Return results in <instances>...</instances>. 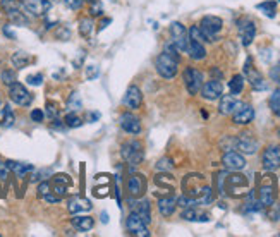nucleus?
<instances>
[{"mask_svg": "<svg viewBox=\"0 0 280 237\" xmlns=\"http://www.w3.org/2000/svg\"><path fill=\"white\" fill-rule=\"evenodd\" d=\"M182 191L186 196L196 199L198 205H208L211 201V188L201 174H187L182 179Z\"/></svg>", "mask_w": 280, "mask_h": 237, "instance_id": "f257e3e1", "label": "nucleus"}, {"mask_svg": "<svg viewBox=\"0 0 280 237\" xmlns=\"http://www.w3.org/2000/svg\"><path fill=\"white\" fill-rule=\"evenodd\" d=\"M258 201L263 208H270L275 203L277 198V179L268 172L266 175H261L258 182Z\"/></svg>", "mask_w": 280, "mask_h": 237, "instance_id": "f03ea898", "label": "nucleus"}, {"mask_svg": "<svg viewBox=\"0 0 280 237\" xmlns=\"http://www.w3.org/2000/svg\"><path fill=\"white\" fill-rule=\"evenodd\" d=\"M224 191L232 198H242L248 194L249 191V181L246 175L242 174H231L225 175L224 182Z\"/></svg>", "mask_w": 280, "mask_h": 237, "instance_id": "7ed1b4c3", "label": "nucleus"}, {"mask_svg": "<svg viewBox=\"0 0 280 237\" xmlns=\"http://www.w3.org/2000/svg\"><path fill=\"white\" fill-rule=\"evenodd\" d=\"M177 66H179V57L172 55V53L165 52L160 53L155 60V69L160 74L163 79H172L177 74Z\"/></svg>", "mask_w": 280, "mask_h": 237, "instance_id": "20e7f679", "label": "nucleus"}, {"mask_svg": "<svg viewBox=\"0 0 280 237\" xmlns=\"http://www.w3.org/2000/svg\"><path fill=\"white\" fill-rule=\"evenodd\" d=\"M120 157L122 160H126L129 165H140L144 160V151H143V143L138 140L126 141L120 148Z\"/></svg>", "mask_w": 280, "mask_h": 237, "instance_id": "39448f33", "label": "nucleus"}, {"mask_svg": "<svg viewBox=\"0 0 280 237\" xmlns=\"http://www.w3.org/2000/svg\"><path fill=\"white\" fill-rule=\"evenodd\" d=\"M222 28H224V21L217 16H205L200 23V29L203 31L207 42H217V36Z\"/></svg>", "mask_w": 280, "mask_h": 237, "instance_id": "423d86ee", "label": "nucleus"}, {"mask_svg": "<svg viewBox=\"0 0 280 237\" xmlns=\"http://www.w3.org/2000/svg\"><path fill=\"white\" fill-rule=\"evenodd\" d=\"M182 79H184L186 90L189 95H198L203 86V72L194 67H186L184 74H182Z\"/></svg>", "mask_w": 280, "mask_h": 237, "instance_id": "0eeeda50", "label": "nucleus"}, {"mask_svg": "<svg viewBox=\"0 0 280 237\" xmlns=\"http://www.w3.org/2000/svg\"><path fill=\"white\" fill-rule=\"evenodd\" d=\"M9 98H11L12 103L19 105V107H29L33 103V95L18 81L9 86Z\"/></svg>", "mask_w": 280, "mask_h": 237, "instance_id": "6e6552de", "label": "nucleus"}, {"mask_svg": "<svg viewBox=\"0 0 280 237\" xmlns=\"http://www.w3.org/2000/svg\"><path fill=\"white\" fill-rule=\"evenodd\" d=\"M261 164L266 172H275L280 168V146L270 144L261 155Z\"/></svg>", "mask_w": 280, "mask_h": 237, "instance_id": "1a4fd4ad", "label": "nucleus"}, {"mask_svg": "<svg viewBox=\"0 0 280 237\" xmlns=\"http://www.w3.org/2000/svg\"><path fill=\"white\" fill-rule=\"evenodd\" d=\"M170 35H172V43L177 47L179 52H187L189 38H187V31H186V26L182 23H172Z\"/></svg>", "mask_w": 280, "mask_h": 237, "instance_id": "9d476101", "label": "nucleus"}, {"mask_svg": "<svg viewBox=\"0 0 280 237\" xmlns=\"http://www.w3.org/2000/svg\"><path fill=\"white\" fill-rule=\"evenodd\" d=\"M21 5L33 18H43L52 9L50 0H21Z\"/></svg>", "mask_w": 280, "mask_h": 237, "instance_id": "9b49d317", "label": "nucleus"}, {"mask_svg": "<svg viewBox=\"0 0 280 237\" xmlns=\"http://www.w3.org/2000/svg\"><path fill=\"white\" fill-rule=\"evenodd\" d=\"M253 118H255V108L249 103H239L237 101L234 112H232V120H234V124L246 126V124L253 122Z\"/></svg>", "mask_w": 280, "mask_h": 237, "instance_id": "f8f14e48", "label": "nucleus"}, {"mask_svg": "<svg viewBox=\"0 0 280 237\" xmlns=\"http://www.w3.org/2000/svg\"><path fill=\"white\" fill-rule=\"evenodd\" d=\"M126 188L131 198H141L146 191V179L141 174H131L126 181Z\"/></svg>", "mask_w": 280, "mask_h": 237, "instance_id": "ddd939ff", "label": "nucleus"}, {"mask_svg": "<svg viewBox=\"0 0 280 237\" xmlns=\"http://www.w3.org/2000/svg\"><path fill=\"white\" fill-rule=\"evenodd\" d=\"M126 225H127L129 234H133V236H138V237H148V236H150L148 225L143 222V218H141L136 212H131V215L127 216Z\"/></svg>", "mask_w": 280, "mask_h": 237, "instance_id": "4468645a", "label": "nucleus"}, {"mask_svg": "<svg viewBox=\"0 0 280 237\" xmlns=\"http://www.w3.org/2000/svg\"><path fill=\"white\" fill-rule=\"evenodd\" d=\"M244 74H246V77H248L249 84L253 86V90H256V91L266 90L265 79H263L261 74H259L258 71L253 67V59H251V57H249V59L246 60V64H244Z\"/></svg>", "mask_w": 280, "mask_h": 237, "instance_id": "2eb2a0df", "label": "nucleus"}, {"mask_svg": "<svg viewBox=\"0 0 280 237\" xmlns=\"http://www.w3.org/2000/svg\"><path fill=\"white\" fill-rule=\"evenodd\" d=\"M237 29H239V36H241L242 45L244 47L251 45L253 40H255V36H256L255 23L248 18H242V19H239V23H237Z\"/></svg>", "mask_w": 280, "mask_h": 237, "instance_id": "dca6fc26", "label": "nucleus"}, {"mask_svg": "<svg viewBox=\"0 0 280 237\" xmlns=\"http://www.w3.org/2000/svg\"><path fill=\"white\" fill-rule=\"evenodd\" d=\"M201 96L205 98V100H218V98L222 96V93H224V84L220 83V79H210L207 81V83H203V86H201Z\"/></svg>", "mask_w": 280, "mask_h": 237, "instance_id": "f3484780", "label": "nucleus"}, {"mask_svg": "<svg viewBox=\"0 0 280 237\" xmlns=\"http://www.w3.org/2000/svg\"><path fill=\"white\" fill-rule=\"evenodd\" d=\"M235 148L244 155H255L258 151V141L249 133H241L235 138Z\"/></svg>", "mask_w": 280, "mask_h": 237, "instance_id": "a211bd4d", "label": "nucleus"}, {"mask_svg": "<svg viewBox=\"0 0 280 237\" xmlns=\"http://www.w3.org/2000/svg\"><path fill=\"white\" fill-rule=\"evenodd\" d=\"M119 126L122 127L127 134H134V136H136V134L141 133V120L136 115L131 114V112H126V114L120 115Z\"/></svg>", "mask_w": 280, "mask_h": 237, "instance_id": "6ab92c4d", "label": "nucleus"}, {"mask_svg": "<svg viewBox=\"0 0 280 237\" xmlns=\"http://www.w3.org/2000/svg\"><path fill=\"white\" fill-rule=\"evenodd\" d=\"M222 164H224L225 168H229V170H242V168L246 167V160L244 157H242L241 153H237V151H225L224 157H222Z\"/></svg>", "mask_w": 280, "mask_h": 237, "instance_id": "aec40b11", "label": "nucleus"}, {"mask_svg": "<svg viewBox=\"0 0 280 237\" xmlns=\"http://www.w3.org/2000/svg\"><path fill=\"white\" fill-rule=\"evenodd\" d=\"M122 101H124V105H126L127 108H131V110H138V108L143 105V93H141L140 88L133 84V86L127 88Z\"/></svg>", "mask_w": 280, "mask_h": 237, "instance_id": "412c9836", "label": "nucleus"}, {"mask_svg": "<svg viewBox=\"0 0 280 237\" xmlns=\"http://www.w3.org/2000/svg\"><path fill=\"white\" fill-rule=\"evenodd\" d=\"M67 210H69L70 215H77V213H81V212H88V210H91V201L90 199L79 198V196H74L72 199H69Z\"/></svg>", "mask_w": 280, "mask_h": 237, "instance_id": "4be33fe9", "label": "nucleus"}, {"mask_svg": "<svg viewBox=\"0 0 280 237\" xmlns=\"http://www.w3.org/2000/svg\"><path fill=\"white\" fill-rule=\"evenodd\" d=\"M177 208V199L174 196H163L158 199V212L163 216H172Z\"/></svg>", "mask_w": 280, "mask_h": 237, "instance_id": "5701e85b", "label": "nucleus"}, {"mask_svg": "<svg viewBox=\"0 0 280 237\" xmlns=\"http://www.w3.org/2000/svg\"><path fill=\"white\" fill-rule=\"evenodd\" d=\"M5 165L9 167V170L14 172L16 177L23 179L26 174H29V172L35 170V167H33L31 164H23V162H14V160H5Z\"/></svg>", "mask_w": 280, "mask_h": 237, "instance_id": "b1692460", "label": "nucleus"}, {"mask_svg": "<svg viewBox=\"0 0 280 237\" xmlns=\"http://www.w3.org/2000/svg\"><path fill=\"white\" fill-rule=\"evenodd\" d=\"M70 223H72L74 229H77L79 232H88V230H91L93 227H95V220L91 218V216H86V215L81 216L79 213L70 218Z\"/></svg>", "mask_w": 280, "mask_h": 237, "instance_id": "393cba45", "label": "nucleus"}, {"mask_svg": "<svg viewBox=\"0 0 280 237\" xmlns=\"http://www.w3.org/2000/svg\"><path fill=\"white\" fill-rule=\"evenodd\" d=\"M235 105H237V101H235L234 95H222L220 103H218V114L231 115L232 112H234Z\"/></svg>", "mask_w": 280, "mask_h": 237, "instance_id": "a878e982", "label": "nucleus"}, {"mask_svg": "<svg viewBox=\"0 0 280 237\" xmlns=\"http://www.w3.org/2000/svg\"><path fill=\"white\" fill-rule=\"evenodd\" d=\"M187 53H189V57L193 60H203L207 57V50H205L203 43L191 38H189V47H187Z\"/></svg>", "mask_w": 280, "mask_h": 237, "instance_id": "bb28decb", "label": "nucleus"}, {"mask_svg": "<svg viewBox=\"0 0 280 237\" xmlns=\"http://www.w3.org/2000/svg\"><path fill=\"white\" fill-rule=\"evenodd\" d=\"M131 212H136L138 215L143 218V222L150 223L151 222V210H150V203L146 201V199H141V201H138L136 205H134V208L131 206Z\"/></svg>", "mask_w": 280, "mask_h": 237, "instance_id": "cd10ccee", "label": "nucleus"}, {"mask_svg": "<svg viewBox=\"0 0 280 237\" xmlns=\"http://www.w3.org/2000/svg\"><path fill=\"white\" fill-rule=\"evenodd\" d=\"M182 218L189 220V222H208V215H201L196 212V206H191V208H184L182 212Z\"/></svg>", "mask_w": 280, "mask_h": 237, "instance_id": "c85d7f7f", "label": "nucleus"}, {"mask_svg": "<svg viewBox=\"0 0 280 237\" xmlns=\"http://www.w3.org/2000/svg\"><path fill=\"white\" fill-rule=\"evenodd\" d=\"M11 60H12V64H14V67H18V69H24L26 66L31 64L33 59H31V55L26 53V52H16V53H12Z\"/></svg>", "mask_w": 280, "mask_h": 237, "instance_id": "c756f323", "label": "nucleus"}, {"mask_svg": "<svg viewBox=\"0 0 280 237\" xmlns=\"http://www.w3.org/2000/svg\"><path fill=\"white\" fill-rule=\"evenodd\" d=\"M229 90H231V95H234V96L242 93V90H244V77H242L241 74H235V76L229 81Z\"/></svg>", "mask_w": 280, "mask_h": 237, "instance_id": "7c9ffc66", "label": "nucleus"}, {"mask_svg": "<svg viewBox=\"0 0 280 237\" xmlns=\"http://www.w3.org/2000/svg\"><path fill=\"white\" fill-rule=\"evenodd\" d=\"M258 7V11H261L263 14L266 16V18L273 19L277 14V4L273 2V0H266V2H261V4L256 5Z\"/></svg>", "mask_w": 280, "mask_h": 237, "instance_id": "2f4dec72", "label": "nucleus"}, {"mask_svg": "<svg viewBox=\"0 0 280 237\" xmlns=\"http://www.w3.org/2000/svg\"><path fill=\"white\" fill-rule=\"evenodd\" d=\"M93 19L91 18H83L79 19V35L84 38H90L91 33H93Z\"/></svg>", "mask_w": 280, "mask_h": 237, "instance_id": "473e14b6", "label": "nucleus"}, {"mask_svg": "<svg viewBox=\"0 0 280 237\" xmlns=\"http://www.w3.org/2000/svg\"><path fill=\"white\" fill-rule=\"evenodd\" d=\"M5 14H7L9 21L14 23V24H28V18H26V16L23 14V12H19L18 7L11 9V11H7Z\"/></svg>", "mask_w": 280, "mask_h": 237, "instance_id": "72a5a7b5", "label": "nucleus"}, {"mask_svg": "<svg viewBox=\"0 0 280 237\" xmlns=\"http://www.w3.org/2000/svg\"><path fill=\"white\" fill-rule=\"evenodd\" d=\"M64 124H66V127H69V129H76V127L83 126V118H81L76 112H69V114L66 115V118H64Z\"/></svg>", "mask_w": 280, "mask_h": 237, "instance_id": "f704fd0d", "label": "nucleus"}, {"mask_svg": "<svg viewBox=\"0 0 280 237\" xmlns=\"http://www.w3.org/2000/svg\"><path fill=\"white\" fill-rule=\"evenodd\" d=\"M268 105H270V110H272L277 117H280V90L273 91L272 96H270V100H268Z\"/></svg>", "mask_w": 280, "mask_h": 237, "instance_id": "c9c22d12", "label": "nucleus"}, {"mask_svg": "<svg viewBox=\"0 0 280 237\" xmlns=\"http://www.w3.org/2000/svg\"><path fill=\"white\" fill-rule=\"evenodd\" d=\"M83 107V101H81V98H79V93H70V96H69V100H67V110L69 112H77L79 108Z\"/></svg>", "mask_w": 280, "mask_h": 237, "instance_id": "e433bc0d", "label": "nucleus"}, {"mask_svg": "<svg viewBox=\"0 0 280 237\" xmlns=\"http://www.w3.org/2000/svg\"><path fill=\"white\" fill-rule=\"evenodd\" d=\"M0 79H2V83H4L5 86H11V84H14L16 81H18V74L12 69H5L4 72H2V76H0Z\"/></svg>", "mask_w": 280, "mask_h": 237, "instance_id": "4c0bfd02", "label": "nucleus"}, {"mask_svg": "<svg viewBox=\"0 0 280 237\" xmlns=\"http://www.w3.org/2000/svg\"><path fill=\"white\" fill-rule=\"evenodd\" d=\"M47 110H45V115L48 118H57L59 117V114H60V108H59V105L55 103V101H47Z\"/></svg>", "mask_w": 280, "mask_h": 237, "instance_id": "58836bf2", "label": "nucleus"}, {"mask_svg": "<svg viewBox=\"0 0 280 237\" xmlns=\"http://www.w3.org/2000/svg\"><path fill=\"white\" fill-rule=\"evenodd\" d=\"M2 114H4V126L5 127H11V126H14V120H16V117H14V112L11 110V107L9 105H5L4 107V110H2Z\"/></svg>", "mask_w": 280, "mask_h": 237, "instance_id": "ea45409f", "label": "nucleus"}, {"mask_svg": "<svg viewBox=\"0 0 280 237\" xmlns=\"http://www.w3.org/2000/svg\"><path fill=\"white\" fill-rule=\"evenodd\" d=\"M155 181H157L158 186H162V188H167V189H172V186H174V179H172L170 175H160V174H158L157 177H155Z\"/></svg>", "mask_w": 280, "mask_h": 237, "instance_id": "a19ab883", "label": "nucleus"}, {"mask_svg": "<svg viewBox=\"0 0 280 237\" xmlns=\"http://www.w3.org/2000/svg\"><path fill=\"white\" fill-rule=\"evenodd\" d=\"M174 168V162L170 158H162V160L157 162V170L160 172H170Z\"/></svg>", "mask_w": 280, "mask_h": 237, "instance_id": "79ce46f5", "label": "nucleus"}, {"mask_svg": "<svg viewBox=\"0 0 280 237\" xmlns=\"http://www.w3.org/2000/svg\"><path fill=\"white\" fill-rule=\"evenodd\" d=\"M189 38L196 40V42H201V43L207 42V38H205V35H203V31L200 29V26H193V28L189 29Z\"/></svg>", "mask_w": 280, "mask_h": 237, "instance_id": "37998d69", "label": "nucleus"}, {"mask_svg": "<svg viewBox=\"0 0 280 237\" xmlns=\"http://www.w3.org/2000/svg\"><path fill=\"white\" fill-rule=\"evenodd\" d=\"M53 184H64L69 188V186L72 184V179H70L67 174H55L53 175Z\"/></svg>", "mask_w": 280, "mask_h": 237, "instance_id": "c03bdc74", "label": "nucleus"}, {"mask_svg": "<svg viewBox=\"0 0 280 237\" xmlns=\"http://www.w3.org/2000/svg\"><path fill=\"white\" fill-rule=\"evenodd\" d=\"M102 4H100L98 0H93L90 5V16L91 18H95V16H102Z\"/></svg>", "mask_w": 280, "mask_h": 237, "instance_id": "a18cd8bd", "label": "nucleus"}, {"mask_svg": "<svg viewBox=\"0 0 280 237\" xmlns=\"http://www.w3.org/2000/svg\"><path fill=\"white\" fill-rule=\"evenodd\" d=\"M26 81H28L31 86H42L43 76H42V74H29V76L26 77Z\"/></svg>", "mask_w": 280, "mask_h": 237, "instance_id": "49530a36", "label": "nucleus"}, {"mask_svg": "<svg viewBox=\"0 0 280 237\" xmlns=\"http://www.w3.org/2000/svg\"><path fill=\"white\" fill-rule=\"evenodd\" d=\"M268 216L273 220V222H279V220H280V203H279V205H275V203H273V205L270 206Z\"/></svg>", "mask_w": 280, "mask_h": 237, "instance_id": "de8ad7c7", "label": "nucleus"}, {"mask_svg": "<svg viewBox=\"0 0 280 237\" xmlns=\"http://www.w3.org/2000/svg\"><path fill=\"white\" fill-rule=\"evenodd\" d=\"M48 192H52V191H50V182L48 181H42V182H40V186H38V196H40V198H45Z\"/></svg>", "mask_w": 280, "mask_h": 237, "instance_id": "09e8293b", "label": "nucleus"}, {"mask_svg": "<svg viewBox=\"0 0 280 237\" xmlns=\"http://www.w3.org/2000/svg\"><path fill=\"white\" fill-rule=\"evenodd\" d=\"M225 175H227V172H220V174L217 175V191H218V194H225V191H224Z\"/></svg>", "mask_w": 280, "mask_h": 237, "instance_id": "8fccbe9b", "label": "nucleus"}, {"mask_svg": "<svg viewBox=\"0 0 280 237\" xmlns=\"http://www.w3.org/2000/svg\"><path fill=\"white\" fill-rule=\"evenodd\" d=\"M55 36H57L59 40H62V42H67V40L70 38V31H69L67 28H64V26H60V28L57 29Z\"/></svg>", "mask_w": 280, "mask_h": 237, "instance_id": "3c124183", "label": "nucleus"}, {"mask_svg": "<svg viewBox=\"0 0 280 237\" xmlns=\"http://www.w3.org/2000/svg\"><path fill=\"white\" fill-rule=\"evenodd\" d=\"M43 118H45V112H43V110H40V108L31 110V120H33V122H43Z\"/></svg>", "mask_w": 280, "mask_h": 237, "instance_id": "603ef678", "label": "nucleus"}, {"mask_svg": "<svg viewBox=\"0 0 280 237\" xmlns=\"http://www.w3.org/2000/svg\"><path fill=\"white\" fill-rule=\"evenodd\" d=\"M64 2H66L67 7L72 9V11H79L84 4V0H64Z\"/></svg>", "mask_w": 280, "mask_h": 237, "instance_id": "864d4df0", "label": "nucleus"}, {"mask_svg": "<svg viewBox=\"0 0 280 237\" xmlns=\"http://www.w3.org/2000/svg\"><path fill=\"white\" fill-rule=\"evenodd\" d=\"M52 192H55L57 196L64 198V196L67 194V186H64V184H53V191Z\"/></svg>", "mask_w": 280, "mask_h": 237, "instance_id": "5fc2aeb1", "label": "nucleus"}, {"mask_svg": "<svg viewBox=\"0 0 280 237\" xmlns=\"http://www.w3.org/2000/svg\"><path fill=\"white\" fill-rule=\"evenodd\" d=\"M9 167L7 165H5V162L2 160V158H0V179H2V181H5V179H7V175H9Z\"/></svg>", "mask_w": 280, "mask_h": 237, "instance_id": "6e6d98bb", "label": "nucleus"}, {"mask_svg": "<svg viewBox=\"0 0 280 237\" xmlns=\"http://www.w3.org/2000/svg\"><path fill=\"white\" fill-rule=\"evenodd\" d=\"M270 77H272L273 81H277V83H280V64H277V66L270 71Z\"/></svg>", "mask_w": 280, "mask_h": 237, "instance_id": "4d7b16f0", "label": "nucleus"}, {"mask_svg": "<svg viewBox=\"0 0 280 237\" xmlns=\"http://www.w3.org/2000/svg\"><path fill=\"white\" fill-rule=\"evenodd\" d=\"M86 74H88V79H95V77L98 76V67H96V66H88Z\"/></svg>", "mask_w": 280, "mask_h": 237, "instance_id": "13d9d810", "label": "nucleus"}, {"mask_svg": "<svg viewBox=\"0 0 280 237\" xmlns=\"http://www.w3.org/2000/svg\"><path fill=\"white\" fill-rule=\"evenodd\" d=\"M43 199H45L47 203H60V199H62V198H60V196H57L55 192H48V194H47Z\"/></svg>", "mask_w": 280, "mask_h": 237, "instance_id": "bf43d9fd", "label": "nucleus"}, {"mask_svg": "<svg viewBox=\"0 0 280 237\" xmlns=\"http://www.w3.org/2000/svg\"><path fill=\"white\" fill-rule=\"evenodd\" d=\"M4 35L7 36V38H11V40H16V35H14V31L11 29V26H4Z\"/></svg>", "mask_w": 280, "mask_h": 237, "instance_id": "052dcab7", "label": "nucleus"}, {"mask_svg": "<svg viewBox=\"0 0 280 237\" xmlns=\"http://www.w3.org/2000/svg\"><path fill=\"white\" fill-rule=\"evenodd\" d=\"M86 117H88V120H90V122H95V120H98V118H100V114H98V112H93V114H91V112H88Z\"/></svg>", "mask_w": 280, "mask_h": 237, "instance_id": "680f3d73", "label": "nucleus"}, {"mask_svg": "<svg viewBox=\"0 0 280 237\" xmlns=\"http://www.w3.org/2000/svg\"><path fill=\"white\" fill-rule=\"evenodd\" d=\"M222 76H224V74H222V71L211 69V77H213V79H222Z\"/></svg>", "mask_w": 280, "mask_h": 237, "instance_id": "e2e57ef3", "label": "nucleus"}, {"mask_svg": "<svg viewBox=\"0 0 280 237\" xmlns=\"http://www.w3.org/2000/svg\"><path fill=\"white\" fill-rule=\"evenodd\" d=\"M110 23H112V19H103V21H102V26H100V29L107 28V26H109Z\"/></svg>", "mask_w": 280, "mask_h": 237, "instance_id": "0e129e2a", "label": "nucleus"}, {"mask_svg": "<svg viewBox=\"0 0 280 237\" xmlns=\"http://www.w3.org/2000/svg\"><path fill=\"white\" fill-rule=\"evenodd\" d=\"M279 138H280V129H279Z\"/></svg>", "mask_w": 280, "mask_h": 237, "instance_id": "69168bd1", "label": "nucleus"}]
</instances>
